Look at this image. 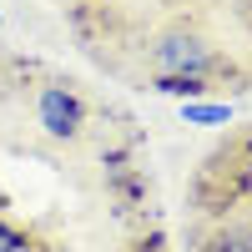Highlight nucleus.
Masks as SVG:
<instances>
[{
	"label": "nucleus",
	"instance_id": "1",
	"mask_svg": "<svg viewBox=\"0 0 252 252\" xmlns=\"http://www.w3.org/2000/svg\"><path fill=\"white\" fill-rule=\"evenodd\" d=\"M146 61H152L157 76H197V81H207L212 71H222V56L207 46L197 31H166V35H157L152 51H146Z\"/></svg>",
	"mask_w": 252,
	"mask_h": 252
},
{
	"label": "nucleus",
	"instance_id": "2",
	"mask_svg": "<svg viewBox=\"0 0 252 252\" xmlns=\"http://www.w3.org/2000/svg\"><path fill=\"white\" fill-rule=\"evenodd\" d=\"M35 116L46 126V136H56V141H76L81 126H86V106H81V96L66 91V86H46L40 91L35 96Z\"/></svg>",
	"mask_w": 252,
	"mask_h": 252
},
{
	"label": "nucleus",
	"instance_id": "3",
	"mask_svg": "<svg viewBox=\"0 0 252 252\" xmlns=\"http://www.w3.org/2000/svg\"><path fill=\"white\" fill-rule=\"evenodd\" d=\"M182 116L192 126H227V121H232V106H222V101H187Z\"/></svg>",
	"mask_w": 252,
	"mask_h": 252
},
{
	"label": "nucleus",
	"instance_id": "4",
	"mask_svg": "<svg viewBox=\"0 0 252 252\" xmlns=\"http://www.w3.org/2000/svg\"><path fill=\"white\" fill-rule=\"evenodd\" d=\"M157 91L161 96H182V101H202L207 81H197V76H157Z\"/></svg>",
	"mask_w": 252,
	"mask_h": 252
},
{
	"label": "nucleus",
	"instance_id": "5",
	"mask_svg": "<svg viewBox=\"0 0 252 252\" xmlns=\"http://www.w3.org/2000/svg\"><path fill=\"white\" fill-rule=\"evenodd\" d=\"M0 252H26V237L15 227H5V222H0Z\"/></svg>",
	"mask_w": 252,
	"mask_h": 252
}]
</instances>
